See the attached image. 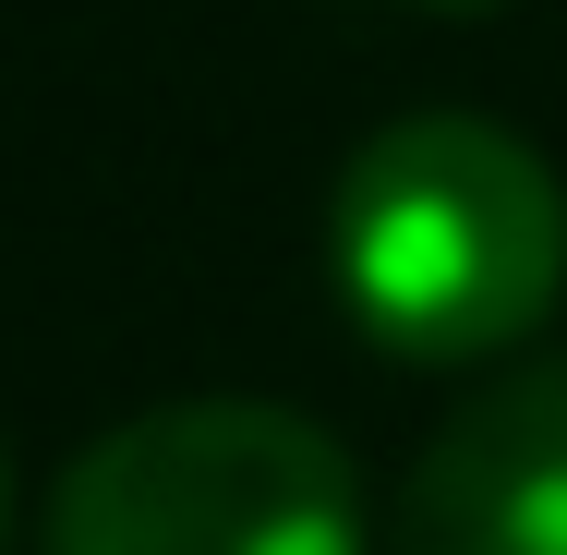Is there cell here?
<instances>
[{
  "mask_svg": "<svg viewBox=\"0 0 567 555\" xmlns=\"http://www.w3.org/2000/svg\"><path fill=\"white\" fill-rule=\"evenodd\" d=\"M327 278L399 362H507L567 290V194L507 121L411 110L350 145L327 194Z\"/></svg>",
  "mask_w": 567,
  "mask_h": 555,
  "instance_id": "obj_1",
  "label": "cell"
},
{
  "mask_svg": "<svg viewBox=\"0 0 567 555\" xmlns=\"http://www.w3.org/2000/svg\"><path fill=\"white\" fill-rule=\"evenodd\" d=\"M49 555H374V507L327 423L278 399H169L49 483Z\"/></svg>",
  "mask_w": 567,
  "mask_h": 555,
  "instance_id": "obj_2",
  "label": "cell"
},
{
  "mask_svg": "<svg viewBox=\"0 0 567 555\" xmlns=\"http://www.w3.org/2000/svg\"><path fill=\"white\" fill-rule=\"evenodd\" d=\"M386 555H567V350L483 374L423 435L386 495Z\"/></svg>",
  "mask_w": 567,
  "mask_h": 555,
  "instance_id": "obj_3",
  "label": "cell"
},
{
  "mask_svg": "<svg viewBox=\"0 0 567 555\" xmlns=\"http://www.w3.org/2000/svg\"><path fill=\"white\" fill-rule=\"evenodd\" d=\"M0 555H12V446H0Z\"/></svg>",
  "mask_w": 567,
  "mask_h": 555,
  "instance_id": "obj_4",
  "label": "cell"
},
{
  "mask_svg": "<svg viewBox=\"0 0 567 555\" xmlns=\"http://www.w3.org/2000/svg\"><path fill=\"white\" fill-rule=\"evenodd\" d=\"M411 12H507V0H411Z\"/></svg>",
  "mask_w": 567,
  "mask_h": 555,
  "instance_id": "obj_5",
  "label": "cell"
}]
</instances>
